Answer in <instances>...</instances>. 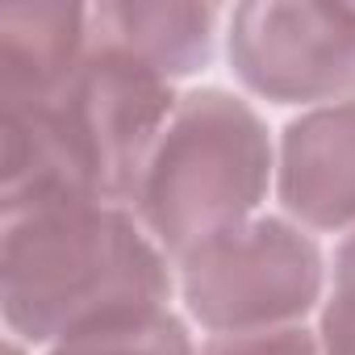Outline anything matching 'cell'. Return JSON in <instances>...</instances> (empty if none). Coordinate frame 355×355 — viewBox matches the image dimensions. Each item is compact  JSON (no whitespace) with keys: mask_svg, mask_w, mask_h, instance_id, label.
<instances>
[{"mask_svg":"<svg viewBox=\"0 0 355 355\" xmlns=\"http://www.w3.org/2000/svg\"><path fill=\"white\" fill-rule=\"evenodd\" d=\"M159 243L121 205H76L5 222L0 309L26 343H71L167 309Z\"/></svg>","mask_w":355,"mask_h":355,"instance_id":"cell-1","label":"cell"},{"mask_svg":"<svg viewBox=\"0 0 355 355\" xmlns=\"http://www.w3.org/2000/svg\"><path fill=\"white\" fill-rule=\"evenodd\" d=\"M272 142L255 109L222 88L189 92L159 134L134 193V218L184 259L255 218L272 184Z\"/></svg>","mask_w":355,"mask_h":355,"instance_id":"cell-2","label":"cell"},{"mask_svg":"<svg viewBox=\"0 0 355 355\" xmlns=\"http://www.w3.org/2000/svg\"><path fill=\"white\" fill-rule=\"evenodd\" d=\"M322 251L284 218H251L180 259L189 313L226 334L288 330L322 297Z\"/></svg>","mask_w":355,"mask_h":355,"instance_id":"cell-3","label":"cell"},{"mask_svg":"<svg viewBox=\"0 0 355 355\" xmlns=\"http://www.w3.org/2000/svg\"><path fill=\"white\" fill-rule=\"evenodd\" d=\"M175 105L171 80L101 46H92L71 84L51 101L59 134L101 205L134 201Z\"/></svg>","mask_w":355,"mask_h":355,"instance_id":"cell-4","label":"cell"},{"mask_svg":"<svg viewBox=\"0 0 355 355\" xmlns=\"http://www.w3.org/2000/svg\"><path fill=\"white\" fill-rule=\"evenodd\" d=\"M226 42L239 80L276 105L355 101V5H239Z\"/></svg>","mask_w":355,"mask_h":355,"instance_id":"cell-5","label":"cell"},{"mask_svg":"<svg viewBox=\"0 0 355 355\" xmlns=\"http://www.w3.org/2000/svg\"><path fill=\"white\" fill-rule=\"evenodd\" d=\"M276 184L305 230L355 226V101L309 109L284 130Z\"/></svg>","mask_w":355,"mask_h":355,"instance_id":"cell-6","label":"cell"},{"mask_svg":"<svg viewBox=\"0 0 355 355\" xmlns=\"http://www.w3.org/2000/svg\"><path fill=\"white\" fill-rule=\"evenodd\" d=\"M92 55V9L55 0L0 5V109L51 105Z\"/></svg>","mask_w":355,"mask_h":355,"instance_id":"cell-7","label":"cell"},{"mask_svg":"<svg viewBox=\"0 0 355 355\" xmlns=\"http://www.w3.org/2000/svg\"><path fill=\"white\" fill-rule=\"evenodd\" d=\"M92 46L125 55L163 80L193 76L214 51V9L142 0L101 5L92 9Z\"/></svg>","mask_w":355,"mask_h":355,"instance_id":"cell-8","label":"cell"},{"mask_svg":"<svg viewBox=\"0 0 355 355\" xmlns=\"http://www.w3.org/2000/svg\"><path fill=\"white\" fill-rule=\"evenodd\" d=\"M51 355H197V351H193L189 330L167 309H159V313L59 343V347H51Z\"/></svg>","mask_w":355,"mask_h":355,"instance_id":"cell-9","label":"cell"},{"mask_svg":"<svg viewBox=\"0 0 355 355\" xmlns=\"http://www.w3.org/2000/svg\"><path fill=\"white\" fill-rule=\"evenodd\" d=\"M197 355H322L318 338L288 326V330H263V334H226L209 338Z\"/></svg>","mask_w":355,"mask_h":355,"instance_id":"cell-10","label":"cell"},{"mask_svg":"<svg viewBox=\"0 0 355 355\" xmlns=\"http://www.w3.org/2000/svg\"><path fill=\"white\" fill-rule=\"evenodd\" d=\"M322 355H355V297L334 293L322 309Z\"/></svg>","mask_w":355,"mask_h":355,"instance_id":"cell-11","label":"cell"},{"mask_svg":"<svg viewBox=\"0 0 355 355\" xmlns=\"http://www.w3.org/2000/svg\"><path fill=\"white\" fill-rule=\"evenodd\" d=\"M334 293L355 297V230L347 234V243L334 255Z\"/></svg>","mask_w":355,"mask_h":355,"instance_id":"cell-12","label":"cell"},{"mask_svg":"<svg viewBox=\"0 0 355 355\" xmlns=\"http://www.w3.org/2000/svg\"><path fill=\"white\" fill-rule=\"evenodd\" d=\"M5 355H21V347H17V338H9V343H5Z\"/></svg>","mask_w":355,"mask_h":355,"instance_id":"cell-13","label":"cell"}]
</instances>
